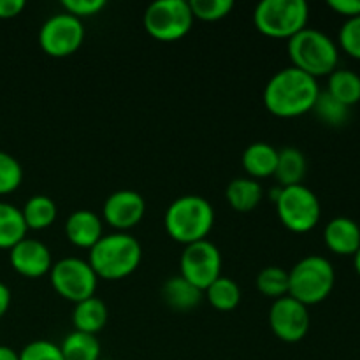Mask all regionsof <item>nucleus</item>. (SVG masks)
I'll return each mask as SVG.
<instances>
[{"mask_svg": "<svg viewBox=\"0 0 360 360\" xmlns=\"http://www.w3.org/2000/svg\"><path fill=\"white\" fill-rule=\"evenodd\" d=\"M320 86L315 77L295 67L278 70L264 88V104L278 118H297L313 111Z\"/></svg>", "mask_w": 360, "mask_h": 360, "instance_id": "obj_1", "label": "nucleus"}, {"mask_svg": "<svg viewBox=\"0 0 360 360\" xmlns=\"http://www.w3.org/2000/svg\"><path fill=\"white\" fill-rule=\"evenodd\" d=\"M143 259L141 243L129 232H115L102 236L90 250L88 264L97 278L118 281L136 273Z\"/></svg>", "mask_w": 360, "mask_h": 360, "instance_id": "obj_2", "label": "nucleus"}, {"mask_svg": "<svg viewBox=\"0 0 360 360\" xmlns=\"http://www.w3.org/2000/svg\"><path fill=\"white\" fill-rule=\"evenodd\" d=\"M165 231L169 238L181 245L204 241L214 225V210L204 197H178L165 211Z\"/></svg>", "mask_w": 360, "mask_h": 360, "instance_id": "obj_3", "label": "nucleus"}, {"mask_svg": "<svg viewBox=\"0 0 360 360\" xmlns=\"http://www.w3.org/2000/svg\"><path fill=\"white\" fill-rule=\"evenodd\" d=\"M288 56L292 67L309 74L311 77L329 76L338 69L340 49L338 44L323 32L308 28L288 39Z\"/></svg>", "mask_w": 360, "mask_h": 360, "instance_id": "obj_4", "label": "nucleus"}, {"mask_svg": "<svg viewBox=\"0 0 360 360\" xmlns=\"http://www.w3.org/2000/svg\"><path fill=\"white\" fill-rule=\"evenodd\" d=\"M336 283L334 267L326 257L309 255L288 271V295L304 306L326 301Z\"/></svg>", "mask_w": 360, "mask_h": 360, "instance_id": "obj_5", "label": "nucleus"}, {"mask_svg": "<svg viewBox=\"0 0 360 360\" xmlns=\"http://www.w3.org/2000/svg\"><path fill=\"white\" fill-rule=\"evenodd\" d=\"M309 6L304 0H262L253 21L260 34L273 39H290L308 27Z\"/></svg>", "mask_w": 360, "mask_h": 360, "instance_id": "obj_6", "label": "nucleus"}, {"mask_svg": "<svg viewBox=\"0 0 360 360\" xmlns=\"http://www.w3.org/2000/svg\"><path fill=\"white\" fill-rule=\"evenodd\" d=\"M276 213L281 224L295 234H304L319 225L322 206L319 197L306 185L285 186L278 192Z\"/></svg>", "mask_w": 360, "mask_h": 360, "instance_id": "obj_7", "label": "nucleus"}, {"mask_svg": "<svg viewBox=\"0 0 360 360\" xmlns=\"http://www.w3.org/2000/svg\"><path fill=\"white\" fill-rule=\"evenodd\" d=\"M143 23L153 39L172 42L192 30L193 14L188 0H157L146 7Z\"/></svg>", "mask_w": 360, "mask_h": 360, "instance_id": "obj_8", "label": "nucleus"}, {"mask_svg": "<svg viewBox=\"0 0 360 360\" xmlns=\"http://www.w3.org/2000/svg\"><path fill=\"white\" fill-rule=\"evenodd\" d=\"M49 280L56 294L74 304L94 297L98 283L97 274L94 273L88 260L76 259V257H67L53 264Z\"/></svg>", "mask_w": 360, "mask_h": 360, "instance_id": "obj_9", "label": "nucleus"}, {"mask_svg": "<svg viewBox=\"0 0 360 360\" xmlns=\"http://www.w3.org/2000/svg\"><path fill=\"white\" fill-rule=\"evenodd\" d=\"M179 276L204 292L221 276L220 250L207 239L186 245L179 259Z\"/></svg>", "mask_w": 360, "mask_h": 360, "instance_id": "obj_10", "label": "nucleus"}, {"mask_svg": "<svg viewBox=\"0 0 360 360\" xmlns=\"http://www.w3.org/2000/svg\"><path fill=\"white\" fill-rule=\"evenodd\" d=\"M84 41L83 21L69 13L48 18L39 30L42 51L55 58H65L76 53Z\"/></svg>", "mask_w": 360, "mask_h": 360, "instance_id": "obj_11", "label": "nucleus"}, {"mask_svg": "<svg viewBox=\"0 0 360 360\" xmlns=\"http://www.w3.org/2000/svg\"><path fill=\"white\" fill-rule=\"evenodd\" d=\"M269 326L274 336L285 343H299L311 326L308 306L295 301L290 295L276 299L269 309Z\"/></svg>", "mask_w": 360, "mask_h": 360, "instance_id": "obj_12", "label": "nucleus"}, {"mask_svg": "<svg viewBox=\"0 0 360 360\" xmlns=\"http://www.w3.org/2000/svg\"><path fill=\"white\" fill-rule=\"evenodd\" d=\"M146 213L143 195L134 190H118L105 199L102 207L104 220L118 232H127L137 227Z\"/></svg>", "mask_w": 360, "mask_h": 360, "instance_id": "obj_13", "label": "nucleus"}, {"mask_svg": "<svg viewBox=\"0 0 360 360\" xmlns=\"http://www.w3.org/2000/svg\"><path fill=\"white\" fill-rule=\"evenodd\" d=\"M9 260L13 269L25 278H41L53 267L51 252L44 243L25 238L9 250Z\"/></svg>", "mask_w": 360, "mask_h": 360, "instance_id": "obj_14", "label": "nucleus"}, {"mask_svg": "<svg viewBox=\"0 0 360 360\" xmlns=\"http://www.w3.org/2000/svg\"><path fill=\"white\" fill-rule=\"evenodd\" d=\"M323 241L336 255H355L360 248V227L352 218L338 217L326 225Z\"/></svg>", "mask_w": 360, "mask_h": 360, "instance_id": "obj_15", "label": "nucleus"}, {"mask_svg": "<svg viewBox=\"0 0 360 360\" xmlns=\"http://www.w3.org/2000/svg\"><path fill=\"white\" fill-rule=\"evenodd\" d=\"M67 239L77 248L91 250L102 238V220L90 210H77L70 213L65 224Z\"/></svg>", "mask_w": 360, "mask_h": 360, "instance_id": "obj_16", "label": "nucleus"}, {"mask_svg": "<svg viewBox=\"0 0 360 360\" xmlns=\"http://www.w3.org/2000/svg\"><path fill=\"white\" fill-rule=\"evenodd\" d=\"M241 164L248 178L255 179V181L257 179L271 178L276 171L278 150L273 144H267L264 141L253 143L243 151Z\"/></svg>", "mask_w": 360, "mask_h": 360, "instance_id": "obj_17", "label": "nucleus"}, {"mask_svg": "<svg viewBox=\"0 0 360 360\" xmlns=\"http://www.w3.org/2000/svg\"><path fill=\"white\" fill-rule=\"evenodd\" d=\"M109 320V309L105 306V302L98 297H90L84 299V301L77 302L74 306L72 311V323L74 330H79V333L94 334L97 336V333H101L105 327Z\"/></svg>", "mask_w": 360, "mask_h": 360, "instance_id": "obj_18", "label": "nucleus"}, {"mask_svg": "<svg viewBox=\"0 0 360 360\" xmlns=\"http://www.w3.org/2000/svg\"><path fill=\"white\" fill-rule=\"evenodd\" d=\"M202 290L193 287L183 276H172L162 287V297L165 304L174 311H192L202 301Z\"/></svg>", "mask_w": 360, "mask_h": 360, "instance_id": "obj_19", "label": "nucleus"}, {"mask_svg": "<svg viewBox=\"0 0 360 360\" xmlns=\"http://www.w3.org/2000/svg\"><path fill=\"white\" fill-rule=\"evenodd\" d=\"M306 171H308V162H306L304 153L301 150L287 146L278 151V165L276 171H274V178L278 179L281 188L302 185Z\"/></svg>", "mask_w": 360, "mask_h": 360, "instance_id": "obj_20", "label": "nucleus"}, {"mask_svg": "<svg viewBox=\"0 0 360 360\" xmlns=\"http://www.w3.org/2000/svg\"><path fill=\"white\" fill-rule=\"evenodd\" d=\"M227 202L238 213H250L264 197L262 185L252 178H236L227 186Z\"/></svg>", "mask_w": 360, "mask_h": 360, "instance_id": "obj_21", "label": "nucleus"}, {"mask_svg": "<svg viewBox=\"0 0 360 360\" xmlns=\"http://www.w3.org/2000/svg\"><path fill=\"white\" fill-rule=\"evenodd\" d=\"M28 227L21 210L0 200V248L11 250L27 238Z\"/></svg>", "mask_w": 360, "mask_h": 360, "instance_id": "obj_22", "label": "nucleus"}, {"mask_svg": "<svg viewBox=\"0 0 360 360\" xmlns=\"http://www.w3.org/2000/svg\"><path fill=\"white\" fill-rule=\"evenodd\" d=\"M326 91L347 108H352L360 102V76L354 70L336 69L333 74H329Z\"/></svg>", "mask_w": 360, "mask_h": 360, "instance_id": "obj_23", "label": "nucleus"}, {"mask_svg": "<svg viewBox=\"0 0 360 360\" xmlns=\"http://www.w3.org/2000/svg\"><path fill=\"white\" fill-rule=\"evenodd\" d=\"M25 218V224L32 231H44V229L51 227L56 220V204L48 195H32L30 199L25 202L23 210H21Z\"/></svg>", "mask_w": 360, "mask_h": 360, "instance_id": "obj_24", "label": "nucleus"}, {"mask_svg": "<svg viewBox=\"0 0 360 360\" xmlns=\"http://www.w3.org/2000/svg\"><path fill=\"white\" fill-rule=\"evenodd\" d=\"M206 297L217 311H234L241 302V288L232 278L220 276L206 288Z\"/></svg>", "mask_w": 360, "mask_h": 360, "instance_id": "obj_25", "label": "nucleus"}, {"mask_svg": "<svg viewBox=\"0 0 360 360\" xmlns=\"http://www.w3.org/2000/svg\"><path fill=\"white\" fill-rule=\"evenodd\" d=\"M63 360H98L101 357V343L97 336L74 330L60 345Z\"/></svg>", "mask_w": 360, "mask_h": 360, "instance_id": "obj_26", "label": "nucleus"}, {"mask_svg": "<svg viewBox=\"0 0 360 360\" xmlns=\"http://www.w3.org/2000/svg\"><path fill=\"white\" fill-rule=\"evenodd\" d=\"M257 290L274 301L288 295V271L278 266H269L262 269L257 276Z\"/></svg>", "mask_w": 360, "mask_h": 360, "instance_id": "obj_27", "label": "nucleus"}, {"mask_svg": "<svg viewBox=\"0 0 360 360\" xmlns=\"http://www.w3.org/2000/svg\"><path fill=\"white\" fill-rule=\"evenodd\" d=\"M313 111L319 116V120H322L329 127H343L350 118V108L341 104L327 91H320L319 98L313 105Z\"/></svg>", "mask_w": 360, "mask_h": 360, "instance_id": "obj_28", "label": "nucleus"}, {"mask_svg": "<svg viewBox=\"0 0 360 360\" xmlns=\"http://www.w3.org/2000/svg\"><path fill=\"white\" fill-rule=\"evenodd\" d=\"M193 20L218 21L234 9L232 0H188Z\"/></svg>", "mask_w": 360, "mask_h": 360, "instance_id": "obj_29", "label": "nucleus"}, {"mask_svg": "<svg viewBox=\"0 0 360 360\" xmlns=\"http://www.w3.org/2000/svg\"><path fill=\"white\" fill-rule=\"evenodd\" d=\"M23 181V169L13 155L0 151V195L14 192Z\"/></svg>", "mask_w": 360, "mask_h": 360, "instance_id": "obj_30", "label": "nucleus"}, {"mask_svg": "<svg viewBox=\"0 0 360 360\" xmlns=\"http://www.w3.org/2000/svg\"><path fill=\"white\" fill-rule=\"evenodd\" d=\"M18 355L20 360H63L58 345L46 340L32 341Z\"/></svg>", "mask_w": 360, "mask_h": 360, "instance_id": "obj_31", "label": "nucleus"}, {"mask_svg": "<svg viewBox=\"0 0 360 360\" xmlns=\"http://www.w3.org/2000/svg\"><path fill=\"white\" fill-rule=\"evenodd\" d=\"M340 46L345 53L360 60V16L345 21L340 30Z\"/></svg>", "mask_w": 360, "mask_h": 360, "instance_id": "obj_32", "label": "nucleus"}, {"mask_svg": "<svg viewBox=\"0 0 360 360\" xmlns=\"http://www.w3.org/2000/svg\"><path fill=\"white\" fill-rule=\"evenodd\" d=\"M62 6L65 13L81 20V18H88L101 13L105 7V2L104 0H63Z\"/></svg>", "mask_w": 360, "mask_h": 360, "instance_id": "obj_33", "label": "nucleus"}, {"mask_svg": "<svg viewBox=\"0 0 360 360\" xmlns=\"http://www.w3.org/2000/svg\"><path fill=\"white\" fill-rule=\"evenodd\" d=\"M327 6L347 20L360 16V0H329Z\"/></svg>", "mask_w": 360, "mask_h": 360, "instance_id": "obj_34", "label": "nucleus"}, {"mask_svg": "<svg viewBox=\"0 0 360 360\" xmlns=\"http://www.w3.org/2000/svg\"><path fill=\"white\" fill-rule=\"evenodd\" d=\"M25 0H0V20L16 18L25 9Z\"/></svg>", "mask_w": 360, "mask_h": 360, "instance_id": "obj_35", "label": "nucleus"}, {"mask_svg": "<svg viewBox=\"0 0 360 360\" xmlns=\"http://www.w3.org/2000/svg\"><path fill=\"white\" fill-rule=\"evenodd\" d=\"M11 306V290L6 283L0 281V319L7 313Z\"/></svg>", "mask_w": 360, "mask_h": 360, "instance_id": "obj_36", "label": "nucleus"}, {"mask_svg": "<svg viewBox=\"0 0 360 360\" xmlns=\"http://www.w3.org/2000/svg\"><path fill=\"white\" fill-rule=\"evenodd\" d=\"M0 360H20V355L13 348L0 345Z\"/></svg>", "mask_w": 360, "mask_h": 360, "instance_id": "obj_37", "label": "nucleus"}, {"mask_svg": "<svg viewBox=\"0 0 360 360\" xmlns=\"http://www.w3.org/2000/svg\"><path fill=\"white\" fill-rule=\"evenodd\" d=\"M354 266H355V271H357V274L360 276V248H359V252L354 255Z\"/></svg>", "mask_w": 360, "mask_h": 360, "instance_id": "obj_38", "label": "nucleus"}]
</instances>
